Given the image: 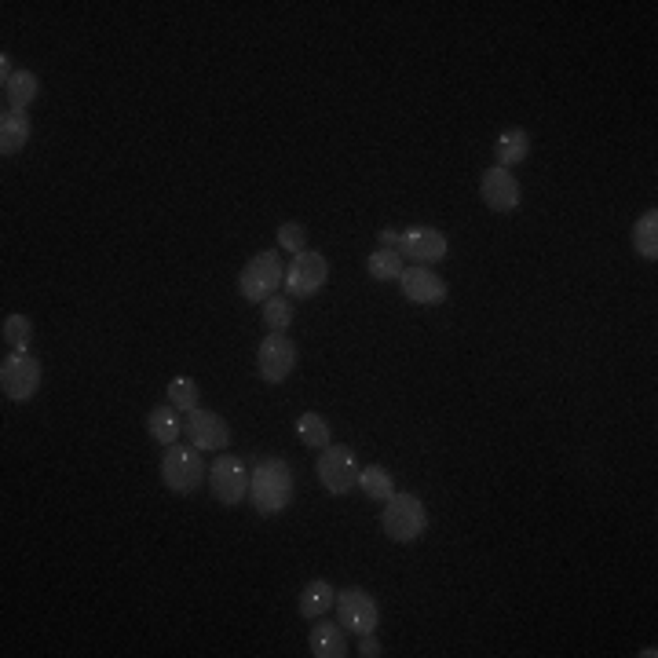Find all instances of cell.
I'll list each match as a JSON object with an SVG mask.
<instances>
[{
  "mask_svg": "<svg viewBox=\"0 0 658 658\" xmlns=\"http://www.w3.org/2000/svg\"><path fill=\"white\" fill-rule=\"evenodd\" d=\"M531 154V132L527 128H505L494 143V161H498V169H512V165H520L527 161Z\"/></svg>",
  "mask_w": 658,
  "mask_h": 658,
  "instance_id": "cell-17",
  "label": "cell"
},
{
  "mask_svg": "<svg viewBox=\"0 0 658 658\" xmlns=\"http://www.w3.org/2000/svg\"><path fill=\"white\" fill-rule=\"evenodd\" d=\"M256 370H260V381L282 384L297 370V344L286 333H267L260 340V351H256Z\"/></svg>",
  "mask_w": 658,
  "mask_h": 658,
  "instance_id": "cell-10",
  "label": "cell"
},
{
  "mask_svg": "<svg viewBox=\"0 0 658 658\" xmlns=\"http://www.w3.org/2000/svg\"><path fill=\"white\" fill-rule=\"evenodd\" d=\"M205 479H209V468H205V457L198 446H165V454H161V483L172 494H194Z\"/></svg>",
  "mask_w": 658,
  "mask_h": 658,
  "instance_id": "cell-3",
  "label": "cell"
},
{
  "mask_svg": "<svg viewBox=\"0 0 658 658\" xmlns=\"http://www.w3.org/2000/svg\"><path fill=\"white\" fill-rule=\"evenodd\" d=\"M11 74H15V70H11V55L4 52V55H0V85H4V81H8Z\"/></svg>",
  "mask_w": 658,
  "mask_h": 658,
  "instance_id": "cell-31",
  "label": "cell"
},
{
  "mask_svg": "<svg viewBox=\"0 0 658 658\" xmlns=\"http://www.w3.org/2000/svg\"><path fill=\"white\" fill-rule=\"evenodd\" d=\"M209 483H213V498L227 509L242 505L249 498V468H245L242 457L220 454L209 468Z\"/></svg>",
  "mask_w": 658,
  "mask_h": 658,
  "instance_id": "cell-8",
  "label": "cell"
},
{
  "mask_svg": "<svg viewBox=\"0 0 658 658\" xmlns=\"http://www.w3.org/2000/svg\"><path fill=\"white\" fill-rule=\"evenodd\" d=\"M264 308V326L271 329V333H286L289 322H293V304H289V297H271L260 304Z\"/></svg>",
  "mask_w": 658,
  "mask_h": 658,
  "instance_id": "cell-26",
  "label": "cell"
},
{
  "mask_svg": "<svg viewBox=\"0 0 658 658\" xmlns=\"http://www.w3.org/2000/svg\"><path fill=\"white\" fill-rule=\"evenodd\" d=\"M381 527H384V534H388L392 542H399V545L421 542L425 531H428L425 501L417 498V494H399V490H395L392 498L384 501Z\"/></svg>",
  "mask_w": 658,
  "mask_h": 658,
  "instance_id": "cell-2",
  "label": "cell"
},
{
  "mask_svg": "<svg viewBox=\"0 0 658 658\" xmlns=\"http://www.w3.org/2000/svg\"><path fill=\"white\" fill-rule=\"evenodd\" d=\"M366 271H370L373 282H399L403 275V256L399 249H373L366 256Z\"/></svg>",
  "mask_w": 658,
  "mask_h": 658,
  "instance_id": "cell-22",
  "label": "cell"
},
{
  "mask_svg": "<svg viewBox=\"0 0 658 658\" xmlns=\"http://www.w3.org/2000/svg\"><path fill=\"white\" fill-rule=\"evenodd\" d=\"M329 278V260L315 249H304V253L293 256V264L286 267V293L289 300H308L315 297L322 286H326Z\"/></svg>",
  "mask_w": 658,
  "mask_h": 658,
  "instance_id": "cell-6",
  "label": "cell"
},
{
  "mask_svg": "<svg viewBox=\"0 0 658 658\" xmlns=\"http://www.w3.org/2000/svg\"><path fill=\"white\" fill-rule=\"evenodd\" d=\"M4 99H8V110L26 114V110L41 99V77L30 74V70H15V74L4 81Z\"/></svg>",
  "mask_w": 658,
  "mask_h": 658,
  "instance_id": "cell-15",
  "label": "cell"
},
{
  "mask_svg": "<svg viewBox=\"0 0 658 658\" xmlns=\"http://www.w3.org/2000/svg\"><path fill=\"white\" fill-rule=\"evenodd\" d=\"M249 498H253L256 516H282L293 501V468L286 457H260L249 472Z\"/></svg>",
  "mask_w": 658,
  "mask_h": 658,
  "instance_id": "cell-1",
  "label": "cell"
},
{
  "mask_svg": "<svg viewBox=\"0 0 658 658\" xmlns=\"http://www.w3.org/2000/svg\"><path fill=\"white\" fill-rule=\"evenodd\" d=\"M337 622L344 629H351V633H359V637H366V633H373L377 629V622H381V607H377V600H373L366 589H359V585H351V589H340L337 593Z\"/></svg>",
  "mask_w": 658,
  "mask_h": 658,
  "instance_id": "cell-9",
  "label": "cell"
},
{
  "mask_svg": "<svg viewBox=\"0 0 658 658\" xmlns=\"http://www.w3.org/2000/svg\"><path fill=\"white\" fill-rule=\"evenodd\" d=\"M319 483L333 494V498H344L348 490L359 487V461L351 454V446H333L319 454Z\"/></svg>",
  "mask_w": 658,
  "mask_h": 658,
  "instance_id": "cell-7",
  "label": "cell"
},
{
  "mask_svg": "<svg viewBox=\"0 0 658 658\" xmlns=\"http://www.w3.org/2000/svg\"><path fill=\"white\" fill-rule=\"evenodd\" d=\"M399 238H403V234L392 231V227H384V231L377 234V242H381V249H399Z\"/></svg>",
  "mask_w": 658,
  "mask_h": 658,
  "instance_id": "cell-30",
  "label": "cell"
},
{
  "mask_svg": "<svg viewBox=\"0 0 658 658\" xmlns=\"http://www.w3.org/2000/svg\"><path fill=\"white\" fill-rule=\"evenodd\" d=\"M147 432L158 439L161 446L180 443V436H183L180 410H176V406H154V410L147 414Z\"/></svg>",
  "mask_w": 658,
  "mask_h": 658,
  "instance_id": "cell-20",
  "label": "cell"
},
{
  "mask_svg": "<svg viewBox=\"0 0 658 658\" xmlns=\"http://www.w3.org/2000/svg\"><path fill=\"white\" fill-rule=\"evenodd\" d=\"M337 604V589L326 582V578H315V582H308L304 589H300V615L304 618H322L329 615V607Z\"/></svg>",
  "mask_w": 658,
  "mask_h": 658,
  "instance_id": "cell-19",
  "label": "cell"
},
{
  "mask_svg": "<svg viewBox=\"0 0 658 658\" xmlns=\"http://www.w3.org/2000/svg\"><path fill=\"white\" fill-rule=\"evenodd\" d=\"M446 253H450L446 234L436 231V227H428V223H417V227L403 231V238H399V256H406L410 264L432 267V264H439Z\"/></svg>",
  "mask_w": 658,
  "mask_h": 658,
  "instance_id": "cell-11",
  "label": "cell"
},
{
  "mask_svg": "<svg viewBox=\"0 0 658 658\" xmlns=\"http://www.w3.org/2000/svg\"><path fill=\"white\" fill-rule=\"evenodd\" d=\"M359 487L366 498L388 501L395 494V479L384 465H366V468H359Z\"/></svg>",
  "mask_w": 658,
  "mask_h": 658,
  "instance_id": "cell-23",
  "label": "cell"
},
{
  "mask_svg": "<svg viewBox=\"0 0 658 658\" xmlns=\"http://www.w3.org/2000/svg\"><path fill=\"white\" fill-rule=\"evenodd\" d=\"M278 245L286 249V253H304L308 249V227L304 223H297V220H286L282 227H278Z\"/></svg>",
  "mask_w": 658,
  "mask_h": 658,
  "instance_id": "cell-28",
  "label": "cell"
},
{
  "mask_svg": "<svg viewBox=\"0 0 658 658\" xmlns=\"http://www.w3.org/2000/svg\"><path fill=\"white\" fill-rule=\"evenodd\" d=\"M399 289H403V297L410 304H421V308H432V304H443L446 300V282L432 271V267H403V275H399Z\"/></svg>",
  "mask_w": 658,
  "mask_h": 658,
  "instance_id": "cell-13",
  "label": "cell"
},
{
  "mask_svg": "<svg viewBox=\"0 0 658 658\" xmlns=\"http://www.w3.org/2000/svg\"><path fill=\"white\" fill-rule=\"evenodd\" d=\"M0 333H4V344H8L11 351H26L30 348V337H33V322L26 319V315H8Z\"/></svg>",
  "mask_w": 658,
  "mask_h": 658,
  "instance_id": "cell-27",
  "label": "cell"
},
{
  "mask_svg": "<svg viewBox=\"0 0 658 658\" xmlns=\"http://www.w3.org/2000/svg\"><path fill=\"white\" fill-rule=\"evenodd\" d=\"M169 406H176L180 414L198 410V384H194V377H172L169 381Z\"/></svg>",
  "mask_w": 658,
  "mask_h": 658,
  "instance_id": "cell-25",
  "label": "cell"
},
{
  "mask_svg": "<svg viewBox=\"0 0 658 658\" xmlns=\"http://www.w3.org/2000/svg\"><path fill=\"white\" fill-rule=\"evenodd\" d=\"M359 655L362 658H377V655H381V644H377V637H373V633H366V637H362Z\"/></svg>",
  "mask_w": 658,
  "mask_h": 658,
  "instance_id": "cell-29",
  "label": "cell"
},
{
  "mask_svg": "<svg viewBox=\"0 0 658 658\" xmlns=\"http://www.w3.org/2000/svg\"><path fill=\"white\" fill-rule=\"evenodd\" d=\"M633 249H637V256L651 260V264L658 260V209H648L633 223Z\"/></svg>",
  "mask_w": 658,
  "mask_h": 658,
  "instance_id": "cell-21",
  "label": "cell"
},
{
  "mask_svg": "<svg viewBox=\"0 0 658 658\" xmlns=\"http://www.w3.org/2000/svg\"><path fill=\"white\" fill-rule=\"evenodd\" d=\"M0 388L11 403H30L41 388V362L33 359L30 351H11L8 359L0 362Z\"/></svg>",
  "mask_w": 658,
  "mask_h": 658,
  "instance_id": "cell-5",
  "label": "cell"
},
{
  "mask_svg": "<svg viewBox=\"0 0 658 658\" xmlns=\"http://www.w3.org/2000/svg\"><path fill=\"white\" fill-rule=\"evenodd\" d=\"M286 282V267L278 260L275 249H264L256 253L249 264L242 267V278H238V293L242 300H253V304H264V300L275 297V289Z\"/></svg>",
  "mask_w": 658,
  "mask_h": 658,
  "instance_id": "cell-4",
  "label": "cell"
},
{
  "mask_svg": "<svg viewBox=\"0 0 658 658\" xmlns=\"http://www.w3.org/2000/svg\"><path fill=\"white\" fill-rule=\"evenodd\" d=\"M30 117L26 114H15V110H4L0 114V154L11 158V154H19L26 143H30Z\"/></svg>",
  "mask_w": 658,
  "mask_h": 658,
  "instance_id": "cell-18",
  "label": "cell"
},
{
  "mask_svg": "<svg viewBox=\"0 0 658 658\" xmlns=\"http://www.w3.org/2000/svg\"><path fill=\"white\" fill-rule=\"evenodd\" d=\"M183 432H187V443L198 446L202 454H213V450H223L231 443V425L213 410H191Z\"/></svg>",
  "mask_w": 658,
  "mask_h": 658,
  "instance_id": "cell-12",
  "label": "cell"
},
{
  "mask_svg": "<svg viewBox=\"0 0 658 658\" xmlns=\"http://www.w3.org/2000/svg\"><path fill=\"white\" fill-rule=\"evenodd\" d=\"M297 436L304 446H315V450H326L329 443H333V432H329V421L322 414H315V410H308V414L297 417Z\"/></svg>",
  "mask_w": 658,
  "mask_h": 658,
  "instance_id": "cell-24",
  "label": "cell"
},
{
  "mask_svg": "<svg viewBox=\"0 0 658 658\" xmlns=\"http://www.w3.org/2000/svg\"><path fill=\"white\" fill-rule=\"evenodd\" d=\"M479 198L487 209L494 213H512L516 205H520V180L512 176L509 169H487L483 172V180H479Z\"/></svg>",
  "mask_w": 658,
  "mask_h": 658,
  "instance_id": "cell-14",
  "label": "cell"
},
{
  "mask_svg": "<svg viewBox=\"0 0 658 658\" xmlns=\"http://www.w3.org/2000/svg\"><path fill=\"white\" fill-rule=\"evenodd\" d=\"M308 648L315 658H344L348 655L344 626H337V622H315L308 633Z\"/></svg>",
  "mask_w": 658,
  "mask_h": 658,
  "instance_id": "cell-16",
  "label": "cell"
}]
</instances>
